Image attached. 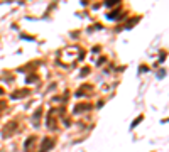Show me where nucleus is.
<instances>
[{
    "label": "nucleus",
    "mask_w": 169,
    "mask_h": 152,
    "mask_svg": "<svg viewBox=\"0 0 169 152\" xmlns=\"http://www.w3.org/2000/svg\"><path fill=\"white\" fill-rule=\"evenodd\" d=\"M36 144H37V137H29V140H26V152H32Z\"/></svg>",
    "instance_id": "nucleus-2"
},
{
    "label": "nucleus",
    "mask_w": 169,
    "mask_h": 152,
    "mask_svg": "<svg viewBox=\"0 0 169 152\" xmlns=\"http://www.w3.org/2000/svg\"><path fill=\"white\" fill-rule=\"evenodd\" d=\"M51 145H54V140L52 139H49V137H46V139L42 140V144H41V149H39V152H46Z\"/></svg>",
    "instance_id": "nucleus-1"
},
{
    "label": "nucleus",
    "mask_w": 169,
    "mask_h": 152,
    "mask_svg": "<svg viewBox=\"0 0 169 152\" xmlns=\"http://www.w3.org/2000/svg\"><path fill=\"white\" fill-rule=\"evenodd\" d=\"M12 130H15V122H9V125L3 128V137L7 139V137L10 135V132H12Z\"/></svg>",
    "instance_id": "nucleus-3"
},
{
    "label": "nucleus",
    "mask_w": 169,
    "mask_h": 152,
    "mask_svg": "<svg viewBox=\"0 0 169 152\" xmlns=\"http://www.w3.org/2000/svg\"><path fill=\"white\" fill-rule=\"evenodd\" d=\"M3 107H5V101H2V103H0V108H3Z\"/></svg>",
    "instance_id": "nucleus-4"
}]
</instances>
